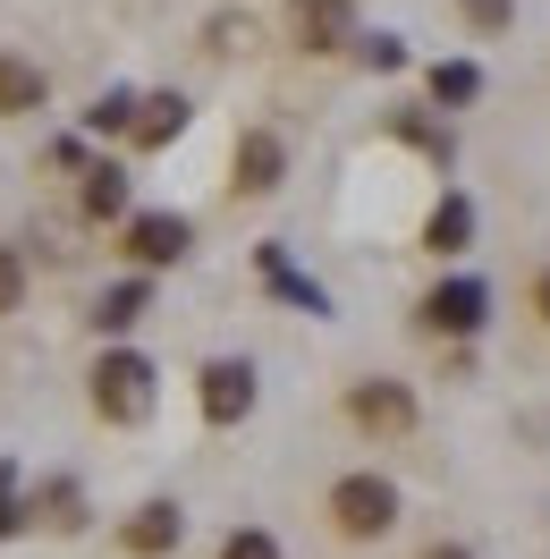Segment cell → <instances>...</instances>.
<instances>
[{
  "label": "cell",
  "mask_w": 550,
  "mask_h": 559,
  "mask_svg": "<svg viewBox=\"0 0 550 559\" xmlns=\"http://www.w3.org/2000/svg\"><path fill=\"white\" fill-rule=\"evenodd\" d=\"M322 518L339 525L347 543H381V534L398 525V484H390V475H339L331 500H322Z\"/></svg>",
  "instance_id": "cell-1"
},
{
  "label": "cell",
  "mask_w": 550,
  "mask_h": 559,
  "mask_svg": "<svg viewBox=\"0 0 550 559\" xmlns=\"http://www.w3.org/2000/svg\"><path fill=\"white\" fill-rule=\"evenodd\" d=\"M94 416L103 424H144L153 416V365L136 348H110L94 365Z\"/></svg>",
  "instance_id": "cell-2"
},
{
  "label": "cell",
  "mask_w": 550,
  "mask_h": 559,
  "mask_svg": "<svg viewBox=\"0 0 550 559\" xmlns=\"http://www.w3.org/2000/svg\"><path fill=\"white\" fill-rule=\"evenodd\" d=\"M195 407H204V424H246L254 416V365L246 356H212L204 373H195Z\"/></svg>",
  "instance_id": "cell-3"
},
{
  "label": "cell",
  "mask_w": 550,
  "mask_h": 559,
  "mask_svg": "<svg viewBox=\"0 0 550 559\" xmlns=\"http://www.w3.org/2000/svg\"><path fill=\"white\" fill-rule=\"evenodd\" d=\"M482 314H491V288H482V280H441V288L415 306V322H423L432 340H466V331H482Z\"/></svg>",
  "instance_id": "cell-4"
},
{
  "label": "cell",
  "mask_w": 550,
  "mask_h": 559,
  "mask_svg": "<svg viewBox=\"0 0 550 559\" xmlns=\"http://www.w3.org/2000/svg\"><path fill=\"white\" fill-rule=\"evenodd\" d=\"M119 254H128L136 272H162V263H178V254H187V221H178V212H128Z\"/></svg>",
  "instance_id": "cell-5"
},
{
  "label": "cell",
  "mask_w": 550,
  "mask_h": 559,
  "mask_svg": "<svg viewBox=\"0 0 550 559\" xmlns=\"http://www.w3.org/2000/svg\"><path fill=\"white\" fill-rule=\"evenodd\" d=\"M347 416L364 424L373 441H407L415 432V399H407V382H356L347 390Z\"/></svg>",
  "instance_id": "cell-6"
},
{
  "label": "cell",
  "mask_w": 550,
  "mask_h": 559,
  "mask_svg": "<svg viewBox=\"0 0 550 559\" xmlns=\"http://www.w3.org/2000/svg\"><path fill=\"white\" fill-rule=\"evenodd\" d=\"M279 178H288V144H279L272 128H246L238 153H229V187H238V195H272Z\"/></svg>",
  "instance_id": "cell-7"
},
{
  "label": "cell",
  "mask_w": 550,
  "mask_h": 559,
  "mask_svg": "<svg viewBox=\"0 0 550 559\" xmlns=\"http://www.w3.org/2000/svg\"><path fill=\"white\" fill-rule=\"evenodd\" d=\"M178 534H187L178 500H144V509H128V525H119V551L128 559H170Z\"/></svg>",
  "instance_id": "cell-8"
},
{
  "label": "cell",
  "mask_w": 550,
  "mask_h": 559,
  "mask_svg": "<svg viewBox=\"0 0 550 559\" xmlns=\"http://www.w3.org/2000/svg\"><path fill=\"white\" fill-rule=\"evenodd\" d=\"M288 35H297V51H347L356 43L347 0H288Z\"/></svg>",
  "instance_id": "cell-9"
},
{
  "label": "cell",
  "mask_w": 550,
  "mask_h": 559,
  "mask_svg": "<svg viewBox=\"0 0 550 559\" xmlns=\"http://www.w3.org/2000/svg\"><path fill=\"white\" fill-rule=\"evenodd\" d=\"M43 103H51V76L26 51H0V119H35Z\"/></svg>",
  "instance_id": "cell-10"
},
{
  "label": "cell",
  "mask_w": 550,
  "mask_h": 559,
  "mask_svg": "<svg viewBox=\"0 0 550 559\" xmlns=\"http://www.w3.org/2000/svg\"><path fill=\"white\" fill-rule=\"evenodd\" d=\"M178 128H187V94H144V103H136V128H128V144H136V153H162Z\"/></svg>",
  "instance_id": "cell-11"
},
{
  "label": "cell",
  "mask_w": 550,
  "mask_h": 559,
  "mask_svg": "<svg viewBox=\"0 0 550 559\" xmlns=\"http://www.w3.org/2000/svg\"><path fill=\"white\" fill-rule=\"evenodd\" d=\"M423 246H432V254H466V246H475V204H466V195H441V204L423 212Z\"/></svg>",
  "instance_id": "cell-12"
},
{
  "label": "cell",
  "mask_w": 550,
  "mask_h": 559,
  "mask_svg": "<svg viewBox=\"0 0 550 559\" xmlns=\"http://www.w3.org/2000/svg\"><path fill=\"white\" fill-rule=\"evenodd\" d=\"M85 212H94V221H128V170H119V162H94V170H85Z\"/></svg>",
  "instance_id": "cell-13"
},
{
  "label": "cell",
  "mask_w": 550,
  "mask_h": 559,
  "mask_svg": "<svg viewBox=\"0 0 550 559\" xmlns=\"http://www.w3.org/2000/svg\"><path fill=\"white\" fill-rule=\"evenodd\" d=\"M144 306H153V288H144V280H119V288H103L94 322H103V331H128V322H144Z\"/></svg>",
  "instance_id": "cell-14"
},
{
  "label": "cell",
  "mask_w": 550,
  "mask_h": 559,
  "mask_svg": "<svg viewBox=\"0 0 550 559\" xmlns=\"http://www.w3.org/2000/svg\"><path fill=\"white\" fill-rule=\"evenodd\" d=\"M475 94H482V69H475V60H441V69H432V103L466 110Z\"/></svg>",
  "instance_id": "cell-15"
},
{
  "label": "cell",
  "mask_w": 550,
  "mask_h": 559,
  "mask_svg": "<svg viewBox=\"0 0 550 559\" xmlns=\"http://www.w3.org/2000/svg\"><path fill=\"white\" fill-rule=\"evenodd\" d=\"M136 103L144 94H103V103L85 110V128H94V136H128V128H136Z\"/></svg>",
  "instance_id": "cell-16"
},
{
  "label": "cell",
  "mask_w": 550,
  "mask_h": 559,
  "mask_svg": "<svg viewBox=\"0 0 550 559\" xmlns=\"http://www.w3.org/2000/svg\"><path fill=\"white\" fill-rule=\"evenodd\" d=\"M43 525H51V534H76V525H85V491L51 484V491H43Z\"/></svg>",
  "instance_id": "cell-17"
},
{
  "label": "cell",
  "mask_w": 550,
  "mask_h": 559,
  "mask_svg": "<svg viewBox=\"0 0 550 559\" xmlns=\"http://www.w3.org/2000/svg\"><path fill=\"white\" fill-rule=\"evenodd\" d=\"M457 17H466L475 35H509V26H516V0H457Z\"/></svg>",
  "instance_id": "cell-18"
},
{
  "label": "cell",
  "mask_w": 550,
  "mask_h": 559,
  "mask_svg": "<svg viewBox=\"0 0 550 559\" xmlns=\"http://www.w3.org/2000/svg\"><path fill=\"white\" fill-rule=\"evenodd\" d=\"M17 306H26V254H17V246H0V322L17 314Z\"/></svg>",
  "instance_id": "cell-19"
},
{
  "label": "cell",
  "mask_w": 550,
  "mask_h": 559,
  "mask_svg": "<svg viewBox=\"0 0 550 559\" xmlns=\"http://www.w3.org/2000/svg\"><path fill=\"white\" fill-rule=\"evenodd\" d=\"M220 559H279V543L263 534V525H238V534L220 543Z\"/></svg>",
  "instance_id": "cell-20"
},
{
  "label": "cell",
  "mask_w": 550,
  "mask_h": 559,
  "mask_svg": "<svg viewBox=\"0 0 550 559\" xmlns=\"http://www.w3.org/2000/svg\"><path fill=\"white\" fill-rule=\"evenodd\" d=\"M356 51H364L373 69H407V51H398V35H356Z\"/></svg>",
  "instance_id": "cell-21"
},
{
  "label": "cell",
  "mask_w": 550,
  "mask_h": 559,
  "mask_svg": "<svg viewBox=\"0 0 550 559\" xmlns=\"http://www.w3.org/2000/svg\"><path fill=\"white\" fill-rule=\"evenodd\" d=\"M0 534H17V466L0 457Z\"/></svg>",
  "instance_id": "cell-22"
},
{
  "label": "cell",
  "mask_w": 550,
  "mask_h": 559,
  "mask_svg": "<svg viewBox=\"0 0 550 559\" xmlns=\"http://www.w3.org/2000/svg\"><path fill=\"white\" fill-rule=\"evenodd\" d=\"M534 314L550 322V263H542V272H534Z\"/></svg>",
  "instance_id": "cell-23"
},
{
  "label": "cell",
  "mask_w": 550,
  "mask_h": 559,
  "mask_svg": "<svg viewBox=\"0 0 550 559\" xmlns=\"http://www.w3.org/2000/svg\"><path fill=\"white\" fill-rule=\"evenodd\" d=\"M423 559H475V551H466V543H432Z\"/></svg>",
  "instance_id": "cell-24"
}]
</instances>
